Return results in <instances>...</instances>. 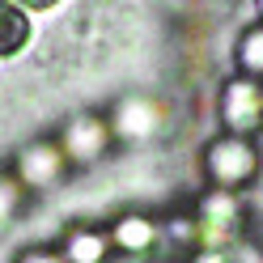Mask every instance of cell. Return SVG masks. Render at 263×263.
<instances>
[{"mask_svg": "<svg viewBox=\"0 0 263 263\" xmlns=\"http://www.w3.org/2000/svg\"><path fill=\"white\" fill-rule=\"evenodd\" d=\"M204 170H208V178L217 187L238 191L259 174V153H255V144L246 136H234V132H229V136L212 140L204 149Z\"/></svg>", "mask_w": 263, "mask_h": 263, "instance_id": "1", "label": "cell"}, {"mask_svg": "<svg viewBox=\"0 0 263 263\" xmlns=\"http://www.w3.org/2000/svg\"><path fill=\"white\" fill-rule=\"evenodd\" d=\"M238 221H242V204L234 191H208L200 200V221H195V238H200L204 251H229V242L238 234Z\"/></svg>", "mask_w": 263, "mask_h": 263, "instance_id": "2", "label": "cell"}, {"mask_svg": "<svg viewBox=\"0 0 263 263\" xmlns=\"http://www.w3.org/2000/svg\"><path fill=\"white\" fill-rule=\"evenodd\" d=\"M221 119L234 136H251L263 127V85L255 77H234L221 93Z\"/></svg>", "mask_w": 263, "mask_h": 263, "instance_id": "3", "label": "cell"}, {"mask_svg": "<svg viewBox=\"0 0 263 263\" xmlns=\"http://www.w3.org/2000/svg\"><path fill=\"white\" fill-rule=\"evenodd\" d=\"M110 144V123L102 115H77V119L64 127L60 136V149H64V161H77V166H89L106 153Z\"/></svg>", "mask_w": 263, "mask_h": 263, "instance_id": "4", "label": "cell"}, {"mask_svg": "<svg viewBox=\"0 0 263 263\" xmlns=\"http://www.w3.org/2000/svg\"><path fill=\"white\" fill-rule=\"evenodd\" d=\"M161 123H166V115H161L157 102L149 98H123L119 106H115V119H110V132L123 140H153Z\"/></svg>", "mask_w": 263, "mask_h": 263, "instance_id": "5", "label": "cell"}, {"mask_svg": "<svg viewBox=\"0 0 263 263\" xmlns=\"http://www.w3.org/2000/svg\"><path fill=\"white\" fill-rule=\"evenodd\" d=\"M60 174H64V149L60 144H30V149H22V157H17V178L26 187H34V191H43V187H55L60 183Z\"/></svg>", "mask_w": 263, "mask_h": 263, "instance_id": "6", "label": "cell"}, {"mask_svg": "<svg viewBox=\"0 0 263 263\" xmlns=\"http://www.w3.org/2000/svg\"><path fill=\"white\" fill-rule=\"evenodd\" d=\"M30 39H34V26H30V13L13 0H0V60L22 55Z\"/></svg>", "mask_w": 263, "mask_h": 263, "instance_id": "7", "label": "cell"}, {"mask_svg": "<svg viewBox=\"0 0 263 263\" xmlns=\"http://www.w3.org/2000/svg\"><path fill=\"white\" fill-rule=\"evenodd\" d=\"M110 242L119 246V251H127V255H144V251H153V246H157V225L149 217H140V212H132V217L115 221Z\"/></svg>", "mask_w": 263, "mask_h": 263, "instance_id": "8", "label": "cell"}, {"mask_svg": "<svg viewBox=\"0 0 263 263\" xmlns=\"http://www.w3.org/2000/svg\"><path fill=\"white\" fill-rule=\"evenodd\" d=\"M110 251V234L102 229H77L64 242V263H102Z\"/></svg>", "mask_w": 263, "mask_h": 263, "instance_id": "9", "label": "cell"}, {"mask_svg": "<svg viewBox=\"0 0 263 263\" xmlns=\"http://www.w3.org/2000/svg\"><path fill=\"white\" fill-rule=\"evenodd\" d=\"M238 64H242V72L263 77V26H255V30H246V34H242V43H238Z\"/></svg>", "mask_w": 263, "mask_h": 263, "instance_id": "10", "label": "cell"}, {"mask_svg": "<svg viewBox=\"0 0 263 263\" xmlns=\"http://www.w3.org/2000/svg\"><path fill=\"white\" fill-rule=\"evenodd\" d=\"M17 200H22V187L13 183V178H0V229L13 221V212H17Z\"/></svg>", "mask_w": 263, "mask_h": 263, "instance_id": "11", "label": "cell"}, {"mask_svg": "<svg viewBox=\"0 0 263 263\" xmlns=\"http://www.w3.org/2000/svg\"><path fill=\"white\" fill-rule=\"evenodd\" d=\"M191 263H238V259H234V251H200Z\"/></svg>", "mask_w": 263, "mask_h": 263, "instance_id": "12", "label": "cell"}, {"mask_svg": "<svg viewBox=\"0 0 263 263\" xmlns=\"http://www.w3.org/2000/svg\"><path fill=\"white\" fill-rule=\"evenodd\" d=\"M22 263H64V255H55V251H26Z\"/></svg>", "mask_w": 263, "mask_h": 263, "instance_id": "13", "label": "cell"}, {"mask_svg": "<svg viewBox=\"0 0 263 263\" xmlns=\"http://www.w3.org/2000/svg\"><path fill=\"white\" fill-rule=\"evenodd\" d=\"M13 5H22V9H34V13H47V9H55L60 0H13Z\"/></svg>", "mask_w": 263, "mask_h": 263, "instance_id": "14", "label": "cell"}]
</instances>
